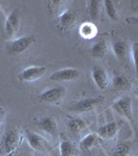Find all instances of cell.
Here are the masks:
<instances>
[{
	"label": "cell",
	"mask_w": 138,
	"mask_h": 156,
	"mask_svg": "<svg viewBox=\"0 0 138 156\" xmlns=\"http://www.w3.org/2000/svg\"><path fill=\"white\" fill-rule=\"evenodd\" d=\"M119 131V125L116 122H109L107 124L103 125L98 129V135L102 140H110L113 138Z\"/></svg>",
	"instance_id": "15"
},
{
	"label": "cell",
	"mask_w": 138,
	"mask_h": 156,
	"mask_svg": "<svg viewBox=\"0 0 138 156\" xmlns=\"http://www.w3.org/2000/svg\"><path fill=\"white\" fill-rule=\"evenodd\" d=\"M112 87L116 92H120V90H127L131 87V81L125 74H115L111 81Z\"/></svg>",
	"instance_id": "16"
},
{
	"label": "cell",
	"mask_w": 138,
	"mask_h": 156,
	"mask_svg": "<svg viewBox=\"0 0 138 156\" xmlns=\"http://www.w3.org/2000/svg\"><path fill=\"white\" fill-rule=\"evenodd\" d=\"M75 14L73 12L71 9H64V12L58 16V23H57V27L58 29L64 30L69 29L70 27H72L75 23Z\"/></svg>",
	"instance_id": "14"
},
{
	"label": "cell",
	"mask_w": 138,
	"mask_h": 156,
	"mask_svg": "<svg viewBox=\"0 0 138 156\" xmlns=\"http://www.w3.org/2000/svg\"><path fill=\"white\" fill-rule=\"evenodd\" d=\"M60 156H73L75 153V146L70 140H64L59 146Z\"/></svg>",
	"instance_id": "21"
},
{
	"label": "cell",
	"mask_w": 138,
	"mask_h": 156,
	"mask_svg": "<svg viewBox=\"0 0 138 156\" xmlns=\"http://www.w3.org/2000/svg\"><path fill=\"white\" fill-rule=\"evenodd\" d=\"M109 46L108 43L105 40H101V41L95 43L89 50V54L92 58L95 59H103L108 53Z\"/></svg>",
	"instance_id": "13"
},
{
	"label": "cell",
	"mask_w": 138,
	"mask_h": 156,
	"mask_svg": "<svg viewBox=\"0 0 138 156\" xmlns=\"http://www.w3.org/2000/svg\"><path fill=\"white\" fill-rule=\"evenodd\" d=\"M20 22H21V12L19 9H14L11 14L9 15L4 28H5V34L9 37H12L16 34L17 30L20 26Z\"/></svg>",
	"instance_id": "9"
},
{
	"label": "cell",
	"mask_w": 138,
	"mask_h": 156,
	"mask_svg": "<svg viewBox=\"0 0 138 156\" xmlns=\"http://www.w3.org/2000/svg\"><path fill=\"white\" fill-rule=\"evenodd\" d=\"M137 43H134L132 46V58L134 64H136V51H137Z\"/></svg>",
	"instance_id": "25"
},
{
	"label": "cell",
	"mask_w": 138,
	"mask_h": 156,
	"mask_svg": "<svg viewBox=\"0 0 138 156\" xmlns=\"http://www.w3.org/2000/svg\"><path fill=\"white\" fill-rule=\"evenodd\" d=\"M36 41L33 36H24L12 40L7 44V50L12 54H20L26 51L27 49L32 46Z\"/></svg>",
	"instance_id": "3"
},
{
	"label": "cell",
	"mask_w": 138,
	"mask_h": 156,
	"mask_svg": "<svg viewBox=\"0 0 138 156\" xmlns=\"http://www.w3.org/2000/svg\"><path fill=\"white\" fill-rule=\"evenodd\" d=\"M91 78L96 85L100 90H106L109 87V78L106 71L99 66H94L91 68Z\"/></svg>",
	"instance_id": "11"
},
{
	"label": "cell",
	"mask_w": 138,
	"mask_h": 156,
	"mask_svg": "<svg viewBox=\"0 0 138 156\" xmlns=\"http://www.w3.org/2000/svg\"><path fill=\"white\" fill-rule=\"evenodd\" d=\"M87 5H88V14L90 20L92 22L97 21L99 18L100 9H101V1L100 0H89L87 2Z\"/></svg>",
	"instance_id": "20"
},
{
	"label": "cell",
	"mask_w": 138,
	"mask_h": 156,
	"mask_svg": "<svg viewBox=\"0 0 138 156\" xmlns=\"http://www.w3.org/2000/svg\"><path fill=\"white\" fill-rule=\"evenodd\" d=\"M102 138L98 135V133H89V134L85 135V136L80 140L79 148L81 151L87 152V151L91 150L92 148L97 147L102 143Z\"/></svg>",
	"instance_id": "12"
},
{
	"label": "cell",
	"mask_w": 138,
	"mask_h": 156,
	"mask_svg": "<svg viewBox=\"0 0 138 156\" xmlns=\"http://www.w3.org/2000/svg\"><path fill=\"white\" fill-rule=\"evenodd\" d=\"M4 119H5V110H4L3 107L0 106V127H1Z\"/></svg>",
	"instance_id": "26"
},
{
	"label": "cell",
	"mask_w": 138,
	"mask_h": 156,
	"mask_svg": "<svg viewBox=\"0 0 138 156\" xmlns=\"http://www.w3.org/2000/svg\"><path fill=\"white\" fill-rule=\"evenodd\" d=\"M112 50L115 56L119 59H124L127 56L128 52H129V47L128 44L125 41H116L112 45Z\"/></svg>",
	"instance_id": "19"
},
{
	"label": "cell",
	"mask_w": 138,
	"mask_h": 156,
	"mask_svg": "<svg viewBox=\"0 0 138 156\" xmlns=\"http://www.w3.org/2000/svg\"><path fill=\"white\" fill-rule=\"evenodd\" d=\"M34 124L36 127H39L40 129L43 130L44 132L48 133V134L55 136L57 133V123L52 117L49 115H44V117H37L34 120Z\"/></svg>",
	"instance_id": "8"
},
{
	"label": "cell",
	"mask_w": 138,
	"mask_h": 156,
	"mask_svg": "<svg viewBox=\"0 0 138 156\" xmlns=\"http://www.w3.org/2000/svg\"><path fill=\"white\" fill-rule=\"evenodd\" d=\"M67 90L64 87H53L43 90L39 95V100L46 103H58L66 96Z\"/></svg>",
	"instance_id": "5"
},
{
	"label": "cell",
	"mask_w": 138,
	"mask_h": 156,
	"mask_svg": "<svg viewBox=\"0 0 138 156\" xmlns=\"http://www.w3.org/2000/svg\"><path fill=\"white\" fill-rule=\"evenodd\" d=\"M113 156H131V148L127 143H119L114 147Z\"/></svg>",
	"instance_id": "22"
},
{
	"label": "cell",
	"mask_w": 138,
	"mask_h": 156,
	"mask_svg": "<svg viewBox=\"0 0 138 156\" xmlns=\"http://www.w3.org/2000/svg\"><path fill=\"white\" fill-rule=\"evenodd\" d=\"M47 68L45 66H30L22 70L18 74V78L22 82H34L46 74Z\"/></svg>",
	"instance_id": "4"
},
{
	"label": "cell",
	"mask_w": 138,
	"mask_h": 156,
	"mask_svg": "<svg viewBox=\"0 0 138 156\" xmlns=\"http://www.w3.org/2000/svg\"><path fill=\"white\" fill-rule=\"evenodd\" d=\"M64 4H66V2L59 1V0H52V1H49V5H48L49 11L53 15L59 16V15L64 11Z\"/></svg>",
	"instance_id": "24"
},
{
	"label": "cell",
	"mask_w": 138,
	"mask_h": 156,
	"mask_svg": "<svg viewBox=\"0 0 138 156\" xmlns=\"http://www.w3.org/2000/svg\"><path fill=\"white\" fill-rule=\"evenodd\" d=\"M25 138H26L28 145L33 150L40 151V152H44V151L47 150V146H48L47 140L37 133L30 131V130H26L25 131Z\"/></svg>",
	"instance_id": "10"
},
{
	"label": "cell",
	"mask_w": 138,
	"mask_h": 156,
	"mask_svg": "<svg viewBox=\"0 0 138 156\" xmlns=\"http://www.w3.org/2000/svg\"><path fill=\"white\" fill-rule=\"evenodd\" d=\"M22 135L19 128H9L0 138V152L5 156H12L17 152L22 143Z\"/></svg>",
	"instance_id": "1"
},
{
	"label": "cell",
	"mask_w": 138,
	"mask_h": 156,
	"mask_svg": "<svg viewBox=\"0 0 138 156\" xmlns=\"http://www.w3.org/2000/svg\"><path fill=\"white\" fill-rule=\"evenodd\" d=\"M67 127L71 132L77 133L84 130L87 127V123L80 117H71L67 122Z\"/></svg>",
	"instance_id": "17"
},
{
	"label": "cell",
	"mask_w": 138,
	"mask_h": 156,
	"mask_svg": "<svg viewBox=\"0 0 138 156\" xmlns=\"http://www.w3.org/2000/svg\"><path fill=\"white\" fill-rule=\"evenodd\" d=\"M97 31H98L97 26L92 22H84L79 27L80 36L86 40L95 37V36L97 34Z\"/></svg>",
	"instance_id": "18"
},
{
	"label": "cell",
	"mask_w": 138,
	"mask_h": 156,
	"mask_svg": "<svg viewBox=\"0 0 138 156\" xmlns=\"http://www.w3.org/2000/svg\"><path fill=\"white\" fill-rule=\"evenodd\" d=\"M103 97H89L78 100L72 103L69 106V110L73 112H86L95 109L103 102Z\"/></svg>",
	"instance_id": "2"
},
{
	"label": "cell",
	"mask_w": 138,
	"mask_h": 156,
	"mask_svg": "<svg viewBox=\"0 0 138 156\" xmlns=\"http://www.w3.org/2000/svg\"><path fill=\"white\" fill-rule=\"evenodd\" d=\"M104 7H105V12H106L107 16H108L111 20H113V21H116L117 20V11H116V6H115L114 2L111 1V0H105Z\"/></svg>",
	"instance_id": "23"
},
{
	"label": "cell",
	"mask_w": 138,
	"mask_h": 156,
	"mask_svg": "<svg viewBox=\"0 0 138 156\" xmlns=\"http://www.w3.org/2000/svg\"><path fill=\"white\" fill-rule=\"evenodd\" d=\"M80 77L79 70L75 69V68H64V69H60L58 71L52 73L50 75V80L51 81H73V80L77 79Z\"/></svg>",
	"instance_id": "7"
},
{
	"label": "cell",
	"mask_w": 138,
	"mask_h": 156,
	"mask_svg": "<svg viewBox=\"0 0 138 156\" xmlns=\"http://www.w3.org/2000/svg\"><path fill=\"white\" fill-rule=\"evenodd\" d=\"M112 108L117 115L127 118L128 120H133V103L129 96H124L116 100L112 104Z\"/></svg>",
	"instance_id": "6"
}]
</instances>
